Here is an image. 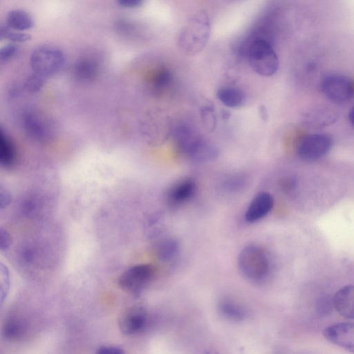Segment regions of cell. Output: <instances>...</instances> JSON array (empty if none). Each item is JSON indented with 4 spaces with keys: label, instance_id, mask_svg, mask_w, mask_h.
<instances>
[{
    "label": "cell",
    "instance_id": "cell-18",
    "mask_svg": "<svg viewBox=\"0 0 354 354\" xmlns=\"http://www.w3.org/2000/svg\"><path fill=\"white\" fill-rule=\"evenodd\" d=\"M16 151L12 142L3 130L0 136V163L6 168L12 166L15 162Z\"/></svg>",
    "mask_w": 354,
    "mask_h": 354
},
{
    "label": "cell",
    "instance_id": "cell-27",
    "mask_svg": "<svg viewBox=\"0 0 354 354\" xmlns=\"http://www.w3.org/2000/svg\"><path fill=\"white\" fill-rule=\"evenodd\" d=\"M201 115L205 127L209 130H213L216 120L212 108L209 106L203 108Z\"/></svg>",
    "mask_w": 354,
    "mask_h": 354
},
{
    "label": "cell",
    "instance_id": "cell-22",
    "mask_svg": "<svg viewBox=\"0 0 354 354\" xmlns=\"http://www.w3.org/2000/svg\"><path fill=\"white\" fill-rule=\"evenodd\" d=\"M308 122L319 126H326L336 120L335 115L330 110H318L308 115Z\"/></svg>",
    "mask_w": 354,
    "mask_h": 354
},
{
    "label": "cell",
    "instance_id": "cell-29",
    "mask_svg": "<svg viewBox=\"0 0 354 354\" xmlns=\"http://www.w3.org/2000/svg\"><path fill=\"white\" fill-rule=\"evenodd\" d=\"M296 180L292 177H285L280 180L281 189L286 193L293 192L296 187Z\"/></svg>",
    "mask_w": 354,
    "mask_h": 354
},
{
    "label": "cell",
    "instance_id": "cell-5",
    "mask_svg": "<svg viewBox=\"0 0 354 354\" xmlns=\"http://www.w3.org/2000/svg\"><path fill=\"white\" fill-rule=\"evenodd\" d=\"M154 267L148 263L135 265L127 269L120 275L118 283L124 291L138 295L153 277Z\"/></svg>",
    "mask_w": 354,
    "mask_h": 354
},
{
    "label": "cell",
    "instance_id": "cell-4",
    "mask_svg": "<svg viewBox=\"0 0 354 354\" xmlns=\"http://www.w3.org/2000/svg\"><path fill=\"white\" fill-rule=\"evenodd\" d=\"M322 92L330 102L344 104L354 95V82L348 76L340 73L324 75L320 82Z\"/></svg>",
    "mask_w": 354,
    "mask_h": 354
},
{
    "label": "cell",
    "instance_id": "cell-7",
    "mask_svg": "<svg viewBox=\"0 0 354 354\" xmlns=\"http://www.w3.org/2000/svg\"><path fill=\"white\" fill-rule=\"evenodd\" d=\"M206 17L200 15L191 21L180 37V44L187 50H201L205 44L209 33Z\"/></svg>",
    "mask_w": 354,
    "mask_h": 354
},
{
    "label": "cell",
    "instance_id": "cell-21",
    "mask_svg": "<svg viewBox=\"0 0 354 354\" xmlns=\"http://www.w3.org/2000/svg\"><path fill=\"white\" fill-rule=\"evenodd\" d=\"M247 179L242 174H234L225 178L222 183V187L228 192L241 190L246 185Z\"/></svg>",
    "mask_w": 354,
    "mask_h": 354
},
{
    "label": "cell",
    "instance_id": "cell-10",
    "mask_svg": "<svg viewBox=\"0 0 354 354\" xmlns=\"http://www.w3.org/2000/svg\"><path fill=\"white\" fill-rule=\"evenodd\" d=\"M196 192V182L191 178H185L169 188L166 200L169 205L177 206L190 200Z\"/></svg>",
    "mask_w": 354,
    "mask_h": 354
},
{
    "label": "cell",
    "instance_id": "cell-16",
    "mask_svg": "<svg viewBox=\"0 0 354 354\" xmlns=\"http://www.w3.org/2000/svg\"><path fill=\"white\" fill-rule=\"evenodd\" d=\"M218 99L226 106L236 108L243 104L245 95L243 91L236 88L224 87L217 92Z\"/></svg>",
    "mask_w": 354,
    "mask_h": 354
},
{
    "label": "cell",
    "instance_id": "cell-32",
    "mask_svg": "<svg viewBox=\"0 0 354 354\" xmlns=\"http://www.w3.org/2000/svg\"><path fill=\"white\" fill-rule=\"evenodd\" d=\"M10 244V237L6 231L1 230V248L2 250H6Z\"/></svg>",
    "mask_w": 354,
    "mask_h": 354
},
{
    "label": "cell",
    "instance_id": "cell-30",
    "mask_svg": "<svg viewBox=\"0 0 354 354\" xmlns=\"http://www.w3.org/2000/svg\"><path fill=\"white\" fill-rule=\"evenodd\" d=\"M95 354H125L120 348L115 346H101Z\"/></svg>",
    "mask_w": 354,
    "mask_h": 354
},
{
    "label": "cell",
    "instance_id": "cell-35",
    "mask_svg": "<svg viewBox=\"0 0 354 354\" xmlns=\"http://www.w3.org/2000/svg\"><path fill=\"white\" fill-rule=\"evenodd\" d=\"M199 354H219V353L214 349H205L203 351H201Z\"/></svg>",
    "mask_w": 354,
    "mask_h": 354
},
{
    "label": "cell",
    "instance_id": "cell-3",
    "mask_svg": "<svg viewBox=\"0 0 354 354\" xmlns=\"http://www.w3.org/2000/svg\"><path fill=\"white\" fill-rule=\"evenodd\" d=\"M30 62L33 73L47 78L62 70L65 57L57 47L44 44L32 52Z\"/></svg>",
    "mask_w": 354,
    "mask_h": 354
},
{
    "label": "cell",
    "instance_id": "cell-13",
    "mask_svg": "<svg viewBox=\"0 0 354 354\" xmlns=\"http://www.w3.org/2000/svg\"><path fill=\"white\" fill-rule=\"evenodd\" d=\"M218 314L223 319L231 322H241L248 317L247 310L232 299H224L218 305Z\"/></svg>",
    "mask_w": 354,
    "mask_h": 354
},
{
    "label": "cell",
    "instance_id": "cell-17",
    "mask_svg": "<svg viewBox=\"0 0 354 354\" xmlns=\"http://www.w3.org/2000/svg\"><path fill=\"white\" fill-rule=\"evenodd\" d=\"M179 250L178 242L173 237H165L158 242L156 252L162 261H169L177 255Z\"/></svg>",
    "mask_w": 354,
    "mask_h": 354
},
{
    "label": "cell",
    "instance_id": "cell-26",
    "mask_svg": "<svg viewBox=\"0 0 354 354\" xmlns=\"http://www.w3.org/2000/svg\"><path fill=\"white\" fill-rule=\"evenodd\" d=\"M334 308L333 298L322 297L317 302L316 311L320 316H326L330 313Z\"/></svg>",
    "mask_w": 354,
    "mask_h": 354
},
{
    "label": "cell",
    "instance_id": "cell-20",
    "mask_svg": "<svg viewBox=\"0 0 354 354\" xmlns=\"http://www.w3.org/2000/svg\"><path fill=\"white\" fill-rule=\"evenodd\" d=\"M25 332L24 323L16 318H11L6 321L3 328V334L10 341H16L20 339Z\"/></svg>",
    "mask_w": 354,
    "mask_h": 354
},
{
    "label": "cell",
    "instance_id": "cell-34",
    "mask_svg": "<svg viewBox=\"0 0 354 354\" xmlns=\"http://www.w3.org/2000/svg\"><path fill=\"white\" fill-rule=\"evenodd\" d=\"M348 118L351 123L354 126V106L350 110Z\"/></svg>",
    "mask_w": 354,
    "mask_h": 354
},
{
    "label": "cell",
    "instance_id": "cell-28",
    "mask_svg": "<svg viewBox=\"0 0 354 354\" xmlns=\"http://www.w3.org/2000/svg\"><path fill=\"white\" fill-rule=\"evenodd\" d=\"M17 46L13 44H8L0 50V59L2 62L10 59L16 53Z\"/></svg>",
    "mask_w": 354,
    "mask_h": 354
},
{
    "label": "cell",
    "instance_id": "cell-19",
    "mask_svg": "<svg viewBox=\"0 0 354 354\" xmlns=\"http://www.w3.org/2000/svg\"><path fill=\"white\" fill-rule=\"evenodd\" d=\"M35 115H28L25 120L28 133L35 139L42 140L48 136V127L45 122Z\"/></svg>",
    "mask_w": 354,
    "mask_h": 354
},
{
    "label": "cell",
    "instance_id": "cell-12",
    "mask_svg": "<svg viewBox=\"0 0 354 354\" xmlns=\"http://www.w3.org/2000/svg\"><path fill=\"white\" fill-rule=\"evenodd\" d=\"M334 308L344 317L354 319V286L339 289L333 297Z\"/></svg>",
    "mask_w": 354,
    "mask_h": 354
},
{
    "label": "cell",
    "instance_id": "cell-1",
    "mask_svg": "<svg viewBox=\"0 0 354 354\" xmlns=\"http://www.w3.org/2000/svg\"><path fill=\"white\" fill-rule=\"evenodd\" d=\"M238 266L241 274L252 282H261L270 271V261L266 250L255 244L248 245L240 252Z\"/></svg>",
    "mask_w": 354,
    "mask_h": 354
},
{
    "label": "cell",
    "instance_id": "cell-24",
    "mask_svg": "<svg viewBox=\"0 0 354 354\" xmlns=\"http://www.w3.org/2000/svg\"><path fill=\"white\" fill-rule=\"evenodd\" d=\"M172 81V75L165 69L158 70L152 78V85L156 90H162L167 87Z\"/></svg>",
    "mask_w": 354,
    "mask_h": 354
},
{
    "label": "cell",
    "instance_id": "cell-25",
    "mask_svg": "<svg viewBox=\"0 0 354 354\" xmlns=\"http://www.w3.org/2000/svg\"><path fill=\"white\" fill-rule=\"evenodd\" d=\"M46 80V77L33 73L26 78L24 86L29 92L36 93L41 88Z\"/></svg>",
    "mask_w": 354,
    "mask_h": 354
},
{
    "label": "cell",
    "instance_id": "cell-9",
    "mask_svg": "<svg viewBox=\"0 0 354 354\" xmlns=\"http://www.w3.org/2000/svg\"><path fill=\"white\" fill-rule=\"evenodd\" d=\"M147 313L142 306H133L126 310L119 319L120 331L127 335L141 331L147 325Z\"/></svg>",
    "mask_w": 354,
    "mask_h": 354
},
{
    "label": "cell",
    "instance_id": "cell-6",
    "mask_svg": "<svg viewBox=\"0 0 354 354\" xmlns=\"http://www.w3.org/2000/svg\"><path fill=\"white\" fill-rule=\"evenodd\" d=\"M333 146V139L328 134H308L299 141L297 152L302 160L313 161L324 156Z\"/></svg>",
    "mask_w": 354,
    "mask_h": 354
},
{
    "label": "cell",
    "instance_id": "cell-23",
    "mask_svg": "<svg viewBox=\"0 0 354 354\" xmlns=\"http://www.w3.org/2000/svg\"><path fill=\"white\" fill-rule=\"evenodd\" d=\"M0 37L1 39H7L13 42H25L31 39L28 34L15 30L8 26H1L0 28Z\"/></svg>",
    "mask_w": 354,
    "mask_h": 354
},
{
    "label": "cell",
    "instance_id": "cell-8",
    "mask_svg": "<svg viewBox=\"0 0 354 354\" xmlns=\"http://www.w3.org/2000/svg\"><path fill=\"white\" fill-rule=\"evenodd\" d=\"M324 337L331 344L354 354V323L342 322L325 328Z\"/></svg>",
    "mask_w": 354,
    "mask_h": 354
},
{
    "label": "cell",
    "instance_id": "cell-31",
    "mask_svg": "<svg viewBox=\"0 0 354 354\" xmlns=\"http://www.w3.org/2000/svg\"><path fill=\"white\" fill-rule=\"evenodd\" d=\"M117 3L122 7L135 8L140 7L143 1L140 0H119Z\"/></svg>",
    "mask_w": 354,
    "mask_h": 354
},
{
    "label": "cell",
    "instance_id": "cell-33",
    "mask_svg": "<svg viewBox=\"0 0 354 354\" xmlns=\"http://www.w3.org/2000/svg\"><path fill=\"white\" fill-rule=\"evenodd\" d=\"M259 111L261 117L263 120H266L268 118V113L266 108L263 106H261Z\"/></svg>",
    "mask_w": 354,
    "mask_h": 354
},
{
    "label": "cell",
    "instance_id": "cell-14",
    "mask_svg": "<svg viewBox=\"0 0 354 354\" xmlns=\"http://www.w3.org/2000/svg\"><path fill=\"white\" fill-rule=\"evenodd\" d=\"M6 26L17 31H24L33 26V20L26 11L13 9L7 15Z\"/></svg>",
    "mask_w": 354,
    "mask_h": 354
},
{
    "label": "cell",
    "instance_id": "cell-2",
    "mask_svg": "<svg viewBox=\"0 0 354 354\" xmlns=\"http://www.w3.org/2000/svg\"><path fill=\"white\" fill-rule=\"evenodd\" d=\"M252 68L265 77L273 75L279 68V59L270 42L261 37H255L247 48Z\"/></svg>",
    "mask_w": 354,
    "mask_h": 354
},
{
    "label": "cell",
    "instance_id": "cell-15",
    "mask_svg": "<svg viewBox=\"0 0 354 354\" xmlns=\"http://www.w3.org/2000/svg\"><path fill=\"white\" fill-rule=\"evenodd\" d=\"M97 72L98 64L92 57H81L75 64V75L82 81H90L93 80L97 75Z\"/></svg>",
    "mask_w": 354,
    "mask_h": 354
},
{
    "label": "cell",
    "instance_id": "cell-11",
    "mask_svg": "<svg viewBox=\"0 0 354 354\" xmlns=\"http://www.w3.org/2000/svg\"><path fill=\"white\" fill-rule=\"evenodd\" d=\"M274 205L272 196L265 192L258 193L250 201L245 213V218L249 223L256 222L265 217Z\"/></svg>",
    "mask_w": 354,
    "mask_h": 354
}]
</instances>
